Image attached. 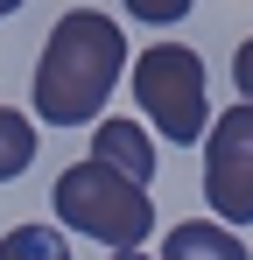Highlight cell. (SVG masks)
Instances as JSON below:
<instances>
[{"mask_svg":"<svg viewBox=\"0 0 253 260\" xmlns=\"http://www.w3.org/2000/svg\"><path fill=\"white\" fill-rule=\"evenodd\" d=\"M126 71V36L113 14H91V7H71L49 43H42L36 63V113L49 127H91L106 113V99Z\"/></svg>","mask_w":253,"mask_h":260,"instance_id":"1","label":"cell"},{"mask_svg":"<svg viewBox=\"0 0 253 260\" xmlns=\"http://www.w3.org/2000/svg\"><path fill=\"white\" fill-rule=\"evenodd\" d=\"M56 218L84 232V239H106V246H141L155 232V204H148V183H126L106 162H71L49 190Z\"/></svg>","mask_w":253,"mask_h":260,"instance_id":"2","label":"cell"},{"mask_svg":"<svg viewBox=\"0 0 253 260\" xmlns=\"http://www.w3.org/2000/svg\"><path fill=\"white\" fill-rule=\"evenodd\" d=\"M134 99H141V113H148V127L176 141V148H190V141H204L211 127V91H204V56L183 43H155L134 56Z\"/></svg>","mask_w":253,"mask_h":260,"instance_id":"3","label":"cell"},{"mask_svg":"<svg viewBox=\"0 0 253 260\" xmlns=\"http://www.w3.org/2000/svg\"><path fill=\"white\" fill-rule=\"evenodd\" d=\"M204 197L218 225H253V106L246 99L204 127Z\"/></svg>","mask_w":253,"mask_h":260,"instance_id":"4","label":"cell"},{"mask_svg":"<svg viewBox=\"0 0 253 260\" xmlns=\"http://www.w3.org/2000/svg\"><path fill=\"white\" fill-rule=\"evenodd\" d=\"M91 162L120 169L126 183H155V141H148V127H126V120H99V127H91Z\"/></svg>","mask_w":253,"mask_h":260,"instance_id":"5","label":"cell"},{"mask_svg":"<svg viewBox=\"0 0 253 260\" xmlns=\"http://www.w3.org/2000/svg\"><path fill=\"white\" fill-rule=\"evenodd\" d=\"M162 260H253V253H246V239H232V225H218V218H183V225L162 239Z\"/></svg>","mask_w":253,"mask_h":260,"instance_id":"6","label":"cell"},{"mask_svg":"<svg viewBox=\"0 0 253 260\" xmlns=\"http://www.w3.org/2000/svg\"><path fill=\"white\" fill-rule=\"evenodd\" d=\"M28 162H36V120L14 113V106H0V183H14Z\"/></svg>","mask_w":253,"mask_h":260,"instance_id":"7","label":"cell"},{"mask_svg":"<svg viewBox=\"0 0 253 260\" xmlns=\"http://www.w3.org/2000/svg\"><path fill=\"white\" fill-rule=\"evenodd\" d=\"M0 260H71V246H64V232H49V225H14V232L0 239Z\"/></svg>","mask_w":253,"mask_h":260,"instance_id":"8","label":"cell"},{"mask_svg":"<svg viewBox=\"0 0 253 260\" xmlns=\"http://www.w3.org/2000/svg\"><path fill=\"white\" fill-rule=\"evenodd\" d=\"M126 14H134V21L169 28V21H183V14H190V0H126Z\"/></svg>","mask_w":253,"mask_h":260,"instance_id":"9","label":"cell"},{"mask_svg":"<svg viewBox=\"0 0 253 260\" xmlns=\"http://www.w3.org/2000/svg\"><path fill=\"white\" fill-rule=\"evenodd\" d=\"M232 78H239V99L253 106V36L239 43V56H232Z\"/></svg>","mask_w":253,"mask_h":260,"instance_id":"10","label":"cell"},{"mask_svg":"<svg viewBox=\"0 0 253 260\" xmlns=\"http://www.w3.org/2000/svg\"><path fill=\"white\" fill-rule=\"evenodd\" d=\"M106 260H148V253H141V246H113Z\"/></svg>","mask_w":253,"mask_h":260,"instance_id":"11","label":"cell"},{"mask_svg":"<svg viewBox=\"0 0 253 260\" xmlns=\"http://www.w3.org/2000/svg\"><path fill=\"white\" fill-rule=\"evenodd\" d=\"M14 7H21V0H0V21H7V14H14Z\"/></svg>","mask_w":253,"mask_h":260,"instance_id":"12","label":"cell"}]
</instances>
